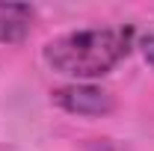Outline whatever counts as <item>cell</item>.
I'll return each mask as SVG.
<instances>
[{
    "label": "cell",
    "instance_id": "6da1fadb",
    "mask_svg": "<svg viewBox=\"0 0 154 151\" xmlns=\"http://www.w3.org/2000/svg\"><path fill=\"white\" fill-rule=\"evenodd\" d=\"M134 27H86L51 39L42 51L45 62L74 83L110 74L134 48Z\"/></svg>",
    "mask_w": 154,
    "mask_h": 151
},
{
    "label": "cell",
    "instance_id": "7a4b0ae2",
    "mask_svg": "<svg viewBox=\"0 0 154 151\" xmlns=\"http://www.w3.org/2000/svg\"><path fill=\"white\" fill-rule=\"evenodd\" d=\"M54 104L71 116H86V119H104L116 110V98L101 86L92 83H65L51 92Z\"/></svg>",
    "mask_w": 154,
    "mask_h": 151
},
{
    "label": "cell",
    "instance_id": "3957f363",
    "mask_svg": "<svg viewBox=\"0 0 154 151\" xmlns=\"http://www.w3.org/2000/svg\"><path fill=\"white\" fill-rule=\"evenodd\" d=\"M36 9L27 3H0V45H21L33 30Z\"/></svg>",
    "mask_w": 154,
    "mask_h": 151
},
{
    "label": "cell",
    "instance_id": "277c9868",
    "mask_svg": "<svg viewBox=\"0 0 154 151\" xmlns=\"http://www.w3.org/2000/svg\"><path fill=\"white\" fill-rule=\"evenodd\" d=\"M136 48H139V54H142V59L148 62L154 68V33H148V36H142L139 42H136Z\"/></svg>",
    "mask_w": 154,
    "mask_h": 151
}]
</instances>
